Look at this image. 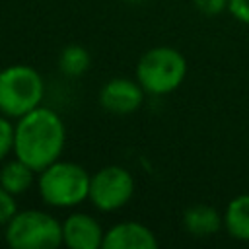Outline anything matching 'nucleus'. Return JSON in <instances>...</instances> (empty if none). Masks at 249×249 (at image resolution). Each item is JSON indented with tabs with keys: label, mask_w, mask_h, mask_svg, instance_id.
I'll list each match as a JSON object with an SVG mask.
<instances>
[{
	"label": "nucleus",
	"mask_w": 249,
	"mask_h": 249,
	"mask_svg": "<svg viewBox=\"0 0 249 249\" xmlns=\"http://www.w3.org/2000/svg\"><path fill=\"white\" fill-rule=\"evenodd\" d=\"M66 128L58 113L49 107H35L14 124V154L33 171H43L56 161L64 150Z\"/></svg>",
	"instance_id": "nucleus-1"
},
{
	"label": "nucleus",
	"mask_w": 249,
	"mask_h": 249,
	"mask_svg": "<svg viewBox=\"0 0 249 249\" xmlns=\"http://www.w3.org/2000/svg\"><path fill=\"white\" fill-rule=\"evenodd\" d=\"M91 175L74 161H53L39 175V195L49 206L70 208L89 195Z\"/></svg>",
	"instance_id": "nucleus-2"
},
{
	"label": "nucleus",
	"mask_w": 249,
	"mask_h": 249,
	"mask_svg": "<svg viewBox=\"0 0 249 249\" xmlns=\"http://www.w3.org/2000/svg\"><path fill=\"white\" fill-rule=\"evenodd\" d=\"M45 84L41 74L27 64H12L0 72V113L19 119L41 105Z\"/></svg>",
	"instance_id": "nucleus-3"
},
{
	"label": "nucleus",
	"mask_w": 249,
	"mask_h": 249,
	"mask_svg": "<svg viewBox=\"0 0 249 249\" xmlns=\"http://www.w3.org/2000/svg\"><path fill=\"white\" fill-rule=\"evenodd\" d=\"M187 74L185 56L173 47H154L136 64V80L146 93L163 95L177 89Z\"/></svg>",
	"instance_id": "nucleus-4"
},
{
	"label": "nucleus",
	"mask_w": 249,
	"mask_h": 249,
	"mask_svg": "<svg viewBox=\"0 0 249 249\" xmlns=\"http://www.w3.org/2000/svg\"><path fill=\"white\" fill-rule=\"evenodd\" d=\"M6 243L12 249H54L62 243V224L43 210L16 212L6 224Z\"/></svg>",
	"instance_id": "nucleus-5"
},
{
	"label": "nucleus",
	"mask_w": 249,
	"mask_h": 249,
	"mask_svg": "<svg viewBox=\"0 0 249 249\" xmlns=\"http://www.w3.org/2000/svg\"><path fill=\"white\" fill-rule=\"evenodd\" d=\"M134 195V179L128 169L121 165H107L95 171L89 179L91 204L101 212H113L123 208Z\"/></svg>",
	"instance_id": "nucleus-6"
},
{
	"label": "nucleus",
	"mask_w": 249,
	"mask_h": 249,
	"mask_svg": "<svg viewBox=\"0 0 249 249\" xmlns=\"http://www.w3.org/2000/svg\"><path fill=\"white\" fill-rule=\"evenodd\" d=\"M144 88L130 78H113L99 91L101 107L111 115H130L144 101Z\"/></svg>",
	"instance_id": "nucleus-7"
},
{
	"label": "nucleus",
	"mask_w": 249,
	"mask_h": 249,
	"mask_svg": "<svg viewBox=\"0 0 249 249\" xmlns=\"http://www.w3.org/2000/svg\"><path fill=\"white\" fill-rule=\"evenodd\" d=\"M103 235L101 224L86 212H74L62 222V243L70 249H99Z\"/></svg>",
	"instance_id": "nucleus-8"
},
{
	"label": "nucleus",
	"mask_w": 249,
	"mask_h": 249,
	"mask_svg": "<svg viewBox=\"0 0 249 249\" xmlns=\"http://www.w3.org/2000/svg\"><path fill=\"white\" fill-rule=\"evenodd\" d=\"M103 249H156L158 239L150 228L140 222H121L103 235Z\"/></svg>",
	"instance_id": "nucleus-9"
},
{
	"label": "nucleus",
	"mask_w": 249,
	"mask_h": 249,
	"mask_svg": "<svg viewBox=\"0 0 249 249\" xmlns=\"http://www.w3.org/2000/svg\"><path fill=\"white\" fill-rule=\"evenodd\" d=\"M222 224L224 218L208 204H193L183 214V226L195 237H210L220 231Z\"/></svg>",
	"instance_id": "nucleus-10"
},
{
	"label": "nucleus",
	"mask_w": 249,
	"mask_h": 249,
	"mask_svg": "<svg viewBox=\"0 0 249 249\" xmlns=\"http://www.w3.org/2000/svg\"><path fill=\"white\" fill-rule=\"evenodd\" d=\"M224 226L233 239L249 241V193L237 195L228 202Z\"/></svg>",
	"instance_id": "nucleus-11"
},
{
	"label": "nucleus",
	"mask_w": 249,
	"mask_h": 249,
	"mask_svg": "<svg viewBox=\"0 0 249 249\" xmlns=\"http://www.w3.org/2000/svg\"><path fill=\"white\" fill-rule=\"evenodd\" d=\"M33 169L21 160H12L0 169V185L12 195H21L33 185Z\"/></svg>",
	"instance_id": "nucleus-12"
},
{
	"label": "nucleus",
	"mask_w": 249,
	"mask_h": 249,
	"mask_svg": "<svg viewBox=\"0 0 249 249\" xmlns=\"http://www.w3.org/2000/svg\"><path fill=\"white\" fill-rule=\"evenodd\" d=\"M58 68L68 78H78L89 68V53L82 45H66L58 56Z\"/></svg>",
	"instance_id": "nucleus-13"
},
{
	"label": "nucleus",
	"mask_w": 249,
	"mask_h": 249,
	"mask_svg": "<svg viewBox=\"0 0 249 249\" xmlns=\"http://www.w3.org/2000/svg\"><path fill=\"white\" fill-rule=\"evenodd\" d=\"M8 119L10 117L0 115V161L14 150V124Z\"/></svg>",
	"instance_id": "nucleus-14"
},
{
	"label": "nucleus",
	"mask_w": 249,
	"mask_h": 249,
	"mask_svg": "<svg viewBox=\"0 0 249 249\" xmlns=\"http://www.w3.org/2000/svg\"><path fill=\"white\" fill-rule=\"evenodd\" d=\"M16 195H12L10 191H6L2 185H0V226H6L14 214L18 212V206H16Z\"/></svg>",
	"instance_id": "nucleus-15"
},
{
	"label": "nucleus",
	"mask_w": 249,
	"mask_h": 249,
	"mask_svg": "<svg viewBox=\"0 0 249 249\" xmlns=\"http://www.w3.org/2000/svg\"><path fill=\"white\" fill-rule=\"evenodd\" d=\"M230 0H193L195 8L202 16H220L224 10H228Z\"/></svg>",
	"instance_id": "nucleus-16"
},
{
	"label": "nucleus",
	"mask_w": 249,
	"mask_h": 249,
	"mask_svg": "<svg viewBox=\"0 0 249 249\" xmlns=\"http://www.w3.org/2000/svg\"><path fill=\"white\" fill-rule=\"evenodd\" d=\"M228 12L241 23L249 25V0H230Z\"/></svg>",
	"instance_id": "nucleus-17"
},
{
	"label": "nucleus",
	"mask_w": 249,
	"mask_h": 249,
	"mask_svg": "<svg viewBox=\"0 0 249 249\" xmlns=\"http://www.w3.org/2000/svg\"><path fill=\"white\" fill-rule=\"evenodd\" d=\"M126 2H132V4H138V2H142V0H126Z\"/></svg>",
	"instance_id": "nucleus-18"
}]
</instances>
